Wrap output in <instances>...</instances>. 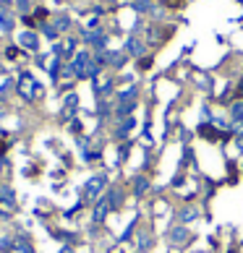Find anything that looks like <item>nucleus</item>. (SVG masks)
Returning a JSON list of instances; mask_svg holds the SVG:
<instances>
[{
    "label": "nucleus",
    "mask_w": 243,
    "mask_h": 253,
    "mask_svg": "<svg viewBox=\"0 0 243 253\" xmlns=\"http://www.w3.org/2000/svg\"><path fill=\"white\" fill-rule=\"evenodd\" d=\"M18 94H21L24 99H29V102H32L34 97L42 94L40 84L32 79V73H21V79H18Z\"/></svg>",
    "instance_id": "obj_1"
},
{
    "label": "nucleus",
    "mask_w": 243,
    "mask_h": 253,
    "mask_svg": "<svg viewBox=\"0 0 243 253\" xmlns=\"http://www.w3.org/2000/svg\"><path fill=\"white\" fill-rule=\"evenodd\" d=\"M89 65H92V58H89V52H76V55H73V60L68 63V68H71V73H73V76H76V79H87V68H89Z\"/></svg>",
    "instance_id": "obj_2"
},
{
    "label": "nucleus",
    "mask_w": 243,
    "mask_h": 253,
    "mask_svg": "<svg viewBox=\"0 0 243 253\" xmlns=\"http://www.w3.org/2000/svg\"><path fill=\"white\" fill-rule=\"evenodd\" d=\"M105 175H95L92 180L87 183V188H84V196H87V201H92V204H97V196L105 191Z\"/></svg>",
    "instance_id": "obj_3"
},
{
    "label": "nucleus",
    "mask_w": 243,
    "mask_h": 253,
    "mask_svg": "<svg viewBox=\"0 0 243 253\" xmlns=\"http://www.w3.org/2000/svg\"><path fill=\"white\" fill-rule=\"evenodd\" d=\"M18 42H21L24 50H32V52L40 50V37H37V32H24L21 37H18Z\"/></svg>",
    "instance_id": "obj_4"
},
{
    "label": "nucleus",
    "mask_w": 243,
    "mask_h": 253,
    "mask_svg": "<svg viewBox=\"0 0 243 253\" xmlns=\"http://www.w3.org/2000/svg\"><path fill=\"white\" fill-rule=\"evenodd\" d=\"M76 107H79V97H76V94H71L68 99H65V107H63V112H60V118L71 123V120H73V112H76Z\"/></svg>",
    "instance_id": "obj_5"
},
{
    "label": "nucleus",
    "mask_w": 243,
    "mask_h": 253,
    "mask_svg": "<svg viewBox=\"0 0 243 253\" xmlns=\"http://www.w3.org/2000/svg\"><path fill=\"white\" fill-rule=\"evenodd\" d=\"M107 211H110L107 199H99V201H97V206H95V222H97V224H102V222H105V217H107Z\"/></svg>",
    "instance_id": "obj_6"
},
{
    "label": "nucleus",
    "mask_w": 243,
    "mask_h": 253,
    "mask_svg": "<svg viewBox=\"0 0 243 253\" xmlns=\"http://www.w3.org/2000/svg\"><path fill=\"white\" fill-rule=\"evenodd\" d=\"M84 37H87V42L97 44L99 50H105V44H107V37L102 34V32H84Z\"/></svg>",
    "instance_id": "obj_7"
},
{
    "label": "nucleus",
    "mask_w": 243,
    "mask_h": 253,
    "mask_svg": "<svg viewBox=\"0 0 243 253\" xmlns=\"http://www.w3.org/2000/svg\"><path fill=\"white\" fill-rule=\"evenodd\" d=\"M134 107H136V102H134V99H123V102L118 105L115 115H118V118H126V115H131V112H134Z\"/></svg>",
    "instance_id": "obj_8"
},
{
    "label": "nucleus",
    "mask_w": 243,
    "mask_h": 253,
    "mask_svg": "<svg viewBox=\"0 0 243 253\" xmlns=\"http://www.w3.org/2000/svg\"><path fill=\"white\" fill-rule=\"evenodd\" d=\"M149 191V180H146V177H142V175H136L134 177V193L136 196H144Z\"/></svg>",
    "instance_id": "obj_9"
},
{
    "label": "nucleus",
    "mask_w": 243,
    "mask_h": 253,
    "mask_svg": "<svg viewBox=\"0 0 243 253\" xmlns=\"http://www.w3.org/2000/svg\"><path fill=\"white\" fill-rule=\"evenodd\" d=\"M128 52L136 55V58H139V55H144V42L136 40V37H131V40H128Z\"/></svg>",
    "instance_id": "obj_10"
},
{
    "label": "nucleus",
    "mask_w": 243,
    "mask_h": 253,
    "mask_svg": "<svg viewBox=\"0 0 243 253\" xmlns=\"http://www.w3.org/2000/svg\"><path fill=\"white\" fill-rule=\"evenodd\" d=\"M0 29H3V32H13V18H11L8 11H3V8H0Z\"/></svg>",
    "instance_id": "obj_11"
},
{
    "label": "nucleus",
    "mask_w": 243,
    "mask_h": 253,
    "mask_svg": "<svg viewBox=\"0 0 243 253\" xmlns=\"http://www.w3.org/2000/svg\"><path fill=\"white\" fill-rule=\"evenodd\" d=\"M149 246H152V235L146 230H139V251H149Z\"/></svg>",
    "instance_id": "obj_12"
},
{
    "label": "nucleus",
    "mask_w": 243,
    "mask_h": 253,
    "mask_svg": "<svg viewBox=\"0 0 243 253\" xmlns=\"http://www.w3.org/2000/svg\"><path fill=\"white\" fill-rule=\"evenodd\" d=\"M134 126H136V120H134V118H126V120H123V126H120V128L115 130V136H118V138H123V136H128V130L134 128Z\"/></svg>",
    "instance_id": "obj_13"
},
{
    "label": "nucleus",
    "mask_w": 243,
    "mask_h": 253,
    "mask_svg": "<svg viewBox=\"0 0 243 253\" xmlns=\"http://www.w3.org/2000/svg\"><path fill=\"white\" fill-rule=\"evenodd\" d=\"M110 89H113V81H110V79H105V81H102V84H97V81H95V94H99V97H105V94H107Z\"/></svg>",
    "instance_id": "obj_14"
},
{
    "label": "nucleus",
    "mask_w": 243,
    "mask_h": 253,
    "mask_svg": "<svg viewBox=\"0 0 243 253\" xmlns=\"http://www.w3.org/2000/svg\"><path fill=\"white\" fill-rule=\"evenodd\" d=\"M0 201H3L5 206H13V191L5 188V185H0Z\"/></svg>",
    "instance_id": "obj_15"
},
{
    "label": "nucleus",
    "mask_w": 243,
    "mask_h": 253,
    "mask_svg": "<svg viewBox=\"0 0 243 253\" xmlns=\"http://www.w3.org/2000/svg\"><path fill=\"white\" fill-rule=\"evenodd\" d=\"M189 240V227H175L173 230V243H183Z\"/></svg>",
    "instance_id": "obj_16"
},
{
    "label": "nucleus",
    "mask_w": 243,
    "mask_h": 253,
    "mask_svg": "<svg viewBox=\"0 0 243 253\" xmlns=\"http://www.w3.org/2000/svg\"><path fill=\"white\" fill-rule=\"evenodd\" d=\"M50 76H52V81H58V76H60V55H55L50 63Z\"/></svg>",
    "instance_id": "obj_17"
},
{
    "label": "nucleus",
    "mask_w": 243,
    "mask_h": 253,
    "mask_svg": "<svg viewBox=\"0 0 243 253\" xmlns=\"http://www.w3.org/2000/svg\"><path fill=\"white\" fill-rule=\"evenodd\" d=\"M199 133H201L204 138H209V141H214V138H217V130H214L212 126H201V128H199Z\"/></svg>",
    "instance_id": "obj_18"
},
{
    "label": "nucleus",
    "mask_w": 243,
    "mask_h": 253,
    "mask_svg": "<svg viewBox=\"0 0 243 253\" xmlns=\"http://www.w3.org/2000/svg\"><path fill=\"white\" fill-rule=\"evenodd\" d=\"M107 204H110V209H118V206H120V193L118 191H110L107 193Z\"/></svg>",
    "instance_id": "obj_19"
},
{
    "label": "nucleus",
    "mask_w": 243,
    "mask_h": 253,
    "mask_svg": "<svg viewBox=\"0 0 243 253\" xmlns=\"http://www.w3.org/2000/svg\"><path fill=\"white\" fill-rule=\"evenodd\" d=\"M196 217H199V211H196V209H191V206H189V209H183V211H181V222H191V219H196Z\"/></svg>",
    "instance_id": "obj_20"
},
{
    "label": "nucleus",
    "mask_w": 243,
    "mask_h": 253,
    "mask_svg": "<svg viewBox=\"0 0 243 253\" xmlns=\"http://www.w3.org/2000/svg\"><path fill=\"white\" fill-rule=\"evenodd\" d=\"M52 26H55V29H58V32H65V29H68V26H71V21H68V16H58V21H55Z\"/></svg>",
    "instance_id": "obj_21"
},
{
    "label": "nucleus",
    "mask_w": 243,
    "mask_h": 253,
    "mask_svg": "<svg viewBox=\"0 0 243 253\" xmlns=\"http://www.w3.org/2000/svg\"><path fill=\"white\" fill-rule=\"evenodd\" d=\"M42 32H45V37H50V40L55 42V40H58V29H55V26L52 24H42Z\"/></svg>",
    "instance_id": "obj_22"
},
{
    "label": "nucleus",
    "mask_w": 243,
    "mask_h": 253,
    "mask_svg": "<svg viewBox=\"0 0 243 253\" xmlns=\"http://www.w3.org/2000/svg\"><path fill=\"white\" fill-rule=\"evenodd\" d=\"M107 58H110V65H118V68L126 63V55H120V52H110Z\"/></svg>",
    "instance_id": "obj_23"
},
{
    "label": "nucleus",
    "mask_w": 243,
    "mask_h": 253,
    "mask_svg": "<svg viewBox=\"0 0 243 253\" xmlns=\"http://www.w3.org/2000/svg\"><path fill=\"white\" fill-rule=\"evenodd\" d=\"M233 118H236V123L243 120V102H236V105H233Z\"/></svg>",
    "instance_id": "obj_24"
},
{
    "label": "nucleus",
    "mask_w": 243,
    "mask_h": 253,
    "mask_svg": "<svg viewBox=\"0 0 243 253\" xmlns=\"http://www.w3.org/2000/svg\"><path fill=\"white\" fill-rule=\"evenodd\" d=\"M120 102H123V99H134L136 97V86H131V89H126V91H120Z\"/></svg>",
    "instance_id": "obj_25"
},
{
    "label": "nucleus",
    "mask_w": 243,
    "mask_h": 253,
    "mask_svg": "<svg viewBox=\"0 0 243 253\" xmlns=\"http://www.w3.org/2000/svg\"><path fill=\"white\" fill-rule=\"evenodd\" d=\"M16 8H18L21 13H26V11L32 8V0H16Z\"/></svg>",
    "instance_id": "obj_26"
},
{
    "label": "nucleus",
    "mask_w": 243,
    "mask_h": 253,
    "mask_svg": "<svg viewBox=\"0 0 243 253\" xmlns=\"http://www.w3.org/2000/svg\"><path fill=\"white\" fill-rule=\"evenodd\" d=\"M134 8H136V11H142V13H146L149 11V0H136Z\"/></svg>",
    "instance_id": "obj_27"
},
{
    "label": "nucleus",
    "mask_w": 243,
    "mask_h": 253,
    "mask_svg": "<svg viewBox=\"0 0 243 253\" xmlns=\"http://www.w3.org/2000/svg\"><path fill=\"white\" fill-rule=\"evenodd\" d=\"M11 251V238H3L0 240V253H8Z\"/></svg>",
    "instance_id": "obj_28"
},
{
    "label": "nucleus",
    "mask_w": 243,
    "mask_h": 253,
    "mask_svg": "<svg viewBox=\"0 0 243 253\" xmlns=\"http://www.w3.org/2000/svg\"><path fill=\"white\" fill-rule=\"evenodd\" d=\"M97 112H99V115H107V102H99V105H97Z\"/></svg>",
    "instance_id": "obj_29"
},
{
    "label": "nucleus",
    "mask_w": 243,
    "mask_h": 253,
    "mask_svg": "<svg viewBox=\"0 0 243 253\" xmlns=\"http://www.w3.org/2000/svg\"><path fill=\"white\" fill-rule=\"evenodd\" d=\"M8 89H11V81H5V84H3V86H0V99H3V97H5V91H8Z\"/></svg>",
    "instance_id": "obj_30"
},
{
    "label": "nucleus",
    "mask_w": 243,
    "mask_h": 253,
    "mask_svg": "<svg viewBox=\"0 0 243 253\" xmlns=\"http://www.w3.org/2000/svg\"><path fill=\"white\" fill-rule=\"evenodd\" d=\"M71 130H73V133H79V130H81V126H79V120H71Z\"/></svg>",
    "instance_id": "obj_31"
},
{
    "label": "nucleus",
    "mask_w": 243,
    "mask_h": 253,
    "mask_svg": "<svg viewBox=\"0 0 243 253\" xmlns=\"http://www.w3.org/2000/svg\"><path fill=\"white\" fill-rule=\"evenodd\" d=\"M5 55H8V58H16L18 50H16V47H8V52H5Z\"/></svg>",
    "instance_id": "obj_32"
},
{
    "label": "nucleus",
    "mask_w": 243,
    "mask_h": 253,
    "mask_svg": "<svg viewBox=\"0 0 243 253\" xmlns=\"http://www.w3.org/2000/svg\"><path fill=\"white\" fill-rule=\"evenodd\" d=\"M238 97H243V81L238 84Z\"/></svg>",
    "instance_id": "obj_33"
},
{
    "label": "nucleus",
    "mask_w": 243,
    "mask_h": 253,
    "mask_svg": "<svg viewBox=\"0 0 243 253\" xmlns=\"http://www.w3.org/2000/svg\"><path fill=\"white\" fill-rule=\"evenodd\" d=\"M5 152V141H0V154H3Z\"/></svg>",
    "instance_id": "obj_34"
},
{
    "label": "nucleus",
    "mask_w": 243,
    "mask_h": 253,
    "mask_svg": "<svg viewBox=\"0 0 243 253\" xmlns=\"http://www.w3.org/2000/svg\"><path fill=\"white\" fill-rule=\"evenodd\" d=\"M238 149H243V136L238 138Z\"/></svg>",
    "instance_id": "obj_35"
},
{
    "label": "nucleus",
    "mask_w": 243,
    "mask_h": 253,
    "mask_svg": "<svg viewBox=\"0 0 243 253\" xmlns=\"http://www.w3.org/2000/svg\"><path fill=\"white\" fill-rule=\"evenodd\" d=\"M60 253H73V251H71V248H63V251H60Z\"/></svg>",
    "instance_id": "obj_36"
},
{
    "label": "nucleus",
    "mask_w": 243,
    "mask_h": 253,
    "mask_svg": "<svg viewBox=\"0 0 243 253\" xmlns=\"http://www.w3.org/2000/svg\"><path fill=\"white\" fill-rule=\"evenodd\" d=\"M0 3H5V5H8V3H11V0H0Z\"/></svg>",
    "instance_id": "obj_37"
},
{
    "label": "nucleus",
    "mask_w": 243,
    "mask_h": 253,
    "mask_svg": "<svg viewBox=\"0 0 243 253\" xmlns=\"http://www.w3.org/2000/svg\"><path fill=\"white\" fill-rule=\"evenodd\" d=\"M230 253H236V251H230Z\"/></svg>",
    "instance_id": "obj_38"
}]
</instances>
